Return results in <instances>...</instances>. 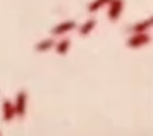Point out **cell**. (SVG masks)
I'll return each mask as SVG.
<instances>
[{
    "mask_svg": "<svg viewBox=\"0 0 153 136\" xmlns=\"http://www.w3.org/2000/svg\"><path fill=\"white\" fill-rule=\"evenodd\" d=\"M152 42V35L148 32H143V33H130L128 40H126V47L128 48H142V47L148 45Z\"/></svg>",
    "mask_w": 153,
    "mask_h": 136,
    "instance_id": "6da1fadb",
    "label": "cell"
},
{
    "mask_svg": "<svg viewBox=\"0 0 153 136\" xmlns=\"http://www.w3.org/2000/svg\"><path fill=\"white\" fill-rule=\"evenodd\" d=\"M27 103H28V95L25 90H20L17 93L15 100H13V106H15V115L17 118H23L27 113Z\"/></svg>",
    "mask_w": 153,
    "mask_h": 136,
    "instance_id": "7a4b0ae2",
    "label": "cell"
},
{
    "mask_svg": "<svg viewBox=\"0 0 153 136\" xmlns=\"http://www.w3.org/2000/svg\"><path fill=\"white\" fill-rule=\"evenodd\" d=\"M125 8V0H111L108 4V10H107V17L110 22H117L120 18V15L123 13Z\"/></svg>",
    "mask_w": 153,
    "mask_h": 136,
    "instance_id": "3957f363",
    "label": "cell"
},
{
    "mask_svg": "<svg viewBox=\"0 0 153 136\" xmlns=\"http://www.w3.org/2000/svg\"><path fill=\"white\" fill-rule=\"evenodd\" d=\"M76 28V22L75 20H63V22H60L58 25H55L52 30H50V33H52V37H62V35L68 33V32L75 30Z\"/></svg>",
    "mask_w": 153,
    "mask_h": 136,
    "instance_id": "277c9868",
    "label": "cell"
},
{
    "mask_svg": "<svg viewBox=\"0 0 153 136\" xmlns=\"http://www.w3.org/2000/svg\"><path fill=\"white\" fill-rule=\"evenodd\" d=\"M150 28H153V15L148 17L146 20H142V22L131 25L130 28H128V32H130V33H143V32H148Z\"/></svg>",
    "mask_w": 153,
    "mask_h": 136,
    "instance_id": "5b68a950",
    "label": "cell"
},
{
    "mask_svg": "<svg viewBox=\"0 0 153 136\" xmlns=\"http://www.w3.org/2000/svg\"><path fill=\"white\" fill-rule=\"evenodd\" d=\"M2 116H4V121H7V123H10V121L17 116L15 106H13V101H12V100H4V103H2Z\"/></svg>",
    "mask_w": 153,
    "mask_h": 136,
    "instance_id": "8992f818",
    "label": "cell"
},
{
    "mask_svg": "<svg viewBox=\"0 0 153 136\" xmlns=\"http://www.w3.org/2000/svg\"><path fill=\"white\" fill-rule=\"evenodd\" d=\"M55 40L53 38H45V40H40V42L35 43V52L37 53H45L48 52V50L55 48Z\"/></svg>",
    "mask_w": 153,
    "mask_h": 136,
    "instance_id": "52a82bcc",
    "label": "cell"
},
{
    "mask_svg": "<svg viewBox=\"0 0 153 136\" xmlns=\"http://www.w3.org/2000/svg\"><path fill=\"white\" fill-rule=\"evenodd\" d=\"M95 27H97V20L95 18H88V20H85L80 27H76V28H78V33H80L82 37H87V35H90L93 32Z\"/></svg>",
    "mask_w": 153,
    "mask_h": 136,
    "instance_id": "ba28073f",
    "label": "cell"
},
{
    "mask_svg": "<svg viewBox=\"0 0 153 136\" xmlns=\"http://www.w3.org/2000/svg\"><path fill=\"white\" fill-rule=\"evenodd\" d=\"M70 47H72V40H70V38H62V40H58V42L55 43V52H57L58 55H67Z\"/></svg>",
    "mask_w": 153,
    "mask_h": 136,
    "instance_id": "9c48e42d",
    "label": "cell"
},
{
    "mask_svg": "<svg viewBox=\"0 0 153 136\" xmlns=\"http://www.w3.org/2000/svg\"><path fill=\"white\" fill-rule=\"evenodd\" d=\"M111 0H92L90 4H88L87 10L90 12V13H95V12L102 10L103 7H108V4H110Z\"/></svg>",
    "mask_w": 153,
    "mask_h": 136,
    "instance_id": "30bf717a",
    "label": "cell"
},
{
    "mask_svg": "<svg viewBox=\"0 0 153 136\" xmlns=\"http://www.w3.org/2000/svg\"><path fill=\"white\" fill-rule=\"evenodd\" d=\"M0 136H2V135H0Z\"/></svg>",
    "mask_w": 153,
    "mask_h": 136,
    "instance_id": "8fae6325",
    "label": "cell"
}]
</instances>
